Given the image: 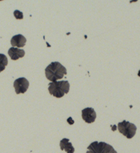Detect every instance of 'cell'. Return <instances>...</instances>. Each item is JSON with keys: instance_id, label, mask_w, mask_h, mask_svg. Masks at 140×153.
Here are the masks:
<instances>
[{"instance_id": "6", "label": "cell", "mask_w": 140, "mask_h": 153, "mask_svg": "<svg viewBox=\"0 0 140 153\" xmlns=\"http://www.w3.org/2000/svg\"><path fill=\"white\" fill-rule=\"evenodd\" d=\"M82 118L86 123L91 124L95 122L96 113L93 108H86L82 110Z\"/></svg>"}, {"instance_id": "12", "label": "cell", "mask_w": 140, "mask_h": 153, "mask_svg": "<svg viewBox=\"0 0 140 153\" xmlns=\"http://www.w3.org/2000/svg\"><path fill=\"white\" fill-rule=\"evenodd\" d=\"M138 76H139V77H140V71H139V73H138Z\"/></svg>"}, {"instance_id": "11", "label": "cell", "mask_w": 140, "mask_h": 153, "mask_svg": "<svg viewBox=\"0 0 140 153\" xmlns=\"http://www.w3.org/2000/svg\"><path fill=\"white\" fill-rule=\"evenodd\" d=\"M14 15H15V18L17 19H23V14L22 12H21L19 10H15L14 12Z\"/></svg>"}, {"instance_id": "8", "label": "cell", "mask_w": 140, "mask_h": 153, "mask_svg": "<svg viewBox=\"0 0 140 153\" xmlns=\"http://www.w3.org/2000/svg\"><path fill=\"white\" fill-rule=\"evenodd\" d=\"M26 38L23 36L22 35H17L12 37L11 39V44L14 48L17 47V48H22L26 44Z\"/></svg>"}, {"instance_id": "3", "label": "cell", "mask_w": 140, "mask_h": 153, "mask_svg": "<svg viewBox=\"0 0 140 153\" xmlns=\"http://www.w3.org/2000/svg\"><path fill=\"white\" fill-rule=\"evenodd\" d=\"M86 153H117L114 147L104 142H93L87 147Z\"/></svg>"}, {"instance_id": "2", "label": "cell", "mask_w": 140, "mask_h": 153, "mask_svg": "<svg viewBox=\"0 0 140 153\" xmlns=\"http://www.w3.org/2000/svg\"><path fill=\"white\" fill-rule=\"evenodd\" d=\"M70 90V83L67 81H53L49 83V93L56 98H62Z\"/></svg>"}, {"instance_id": "4", "label": "cell", "mask_w": 140, "mask_h": 153, "mask_svg": "<svg viewBox=\"0 0 140 153\" xmlns=\"http://www.w3.org/2000/svg\"><path fill=\"white\" fill-rule=\"evenodd\" d=\"M118 129L127 139H132L136 134V127L134 124L124 120L118 124Z\"/></svg>"}, {"instance_id": "5", "label": "cell", "mask_w": 140, "mask_h": 153, "mask_svg": "<svg viewBox=\"0 0 140 153\" xmlns=\"http://www.w3.org/2000/svg\"><path fill=\"white\" fill-rule=\"evenodd\" d=\"M29 81L25 78L23 77L16 79L14 82V87H15V92L17 94L25 93L29 88Z\"/></svg>"}, {"instance_id": "10", "label": "cell", "mask_w": 140, "mask_h": 153, "mask_svg": "<svg viewBox=\"0 0 140 153\" xmlns=\"http://www.w3.org/2000/svg\"><path fill=\"white\" fill-rule=\"evenodd\" d=\"M8 64V60L7 56L4 54L0 53V73L4 70Z\"/></svg>"}, {"instance_id": "1", "label": "cell", "mask_w": 140, "mask_h": 153, "mask_svg": "<svg viewBox=\"0 0 140 153\" xmlns=\"http://www.w3.org/2000/svg\"><path fill=\"white\" fill-rule=\"evenodd\" d=\"M45 76L51 82L61 79L67 74L66 68L59 62H53L46 67Z\"/></svg>"}, {"instance_id": "9", "label": "cell", "mask_w": 140, "mask_h": 153, "mask_svg": "<svg viewBox=\"0 0 140 153\" xmlns=\"http://www.w3.org/2000/svg\"><path fill=\"white\" fill-rule=\"evenodd\" d=\"M60 146H61V150L66 151L67 153H74L75 149L73 147L72 143L69 142V139L64 138L60 142Z\"/></svg>"}, {"instance_id": "7", "label": "cell", "mask_w": 140, "mask_h": 153, "mask_svg": "<svg viewBox=\"0 0 140 153\" xmlns=\"http://www.w3.org/2000/svg\"><path fill=\"white\" fill-rule=\"evenodd\" d=\"M8 55L10 56V58L13 60H17L19 58H23L25 55V52L24 50H21L17 48L12 47L8 51Z\"/></svg>"}]
</instances>
